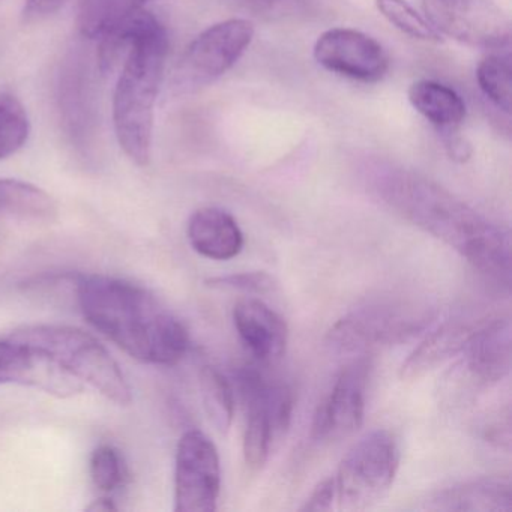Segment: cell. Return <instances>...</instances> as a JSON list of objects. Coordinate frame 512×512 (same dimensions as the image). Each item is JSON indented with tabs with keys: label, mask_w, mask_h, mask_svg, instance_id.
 Here are the masks:
<instances>
[{
	"label": "cell",
	"mask_w": 512,
	"mask_h": 512,
	"mask_svg": "<svg viewBox=\"0 0 512 512\" xmlns=\"http://www.w3.org/2000/svg\"><path fill=\"white\" fill-rule=\"evenodd\" d=\"M371 185L392 211L457 251L487 280L509 289L512 256L508 227L412 170L377 166Z\"/></svg>",
	"instance_id": "obj_1"
},
{
	"label": "cell",
	"mask_w": 512,
	"mask_h": 512,
	"mask_svg": "<svg viewBox=\"0 0 512 512\" xmlns=\"http://www.w3.org/2000/svg\"><path fill=\"white\" fill-rule=\"evenodd\" d=\"M77 299L86 320L137 361L176 365L190 349L184 323L137 284L107 275H82Z\"/></svg>",
	"instance_id": "obj_2"
},
{
	"label": "cell",
	"mask_w": 512,
	"mask_h": 512,
	"mask_svg": "<svg viewBox=\"0 0 512 512\" xmlns=\"http://www.w3.org/2000/svg\"><path fill=\"white\" fill-rule=\"evenodd\" d=\"M169 53V37L160 20L128 52L113 97L116 139L137 166L151 161L155 104Z\"/></svg>",
	"instance_id": "obj_3"
},
{
	"label": "cell",
	"mask_w": 512,
	"mask_h": 512,
	"mask_svg": "<svg viewBox=\"0 0 512 512\" xmlns=\"http://www.w3.org/2000/svg\"><path fill=\"white\" fill-rule=\"evenodd\" d=\"M7 338L46 353L83 385H91L119 406H127L133 400L118 362L97 338L82 329L31 325L16 329Z\"/></svg>",
	"instance_id": "obj_4"
},
{
	"label": "cell",
	"mask_w": 512,
	"mask_h": 512,
	"mask_svg": "<svg viewBox=\"0 0 512 512\" xmlns=\"http://www.w3.org/2000/svg\"><path fill=\"white\" fill-rule=\"evenodd\" d=\"M434 313L410 299H380L368 302L341 317L326 335L329 347L344 353H364L395 346L424 331Z\"/></svg>",
	"instance_id": "obj_5"
},
{
	"label": "cell",
	"mask_w": 512,
	"mask_h": 512,
	"mask_svg": "<svg viewBox=\"0 0 512 512\" xmlns=\"http://www.w3.org/2000/svg\"><path fill=\"white\" fill-rule=\"evenodd\" d=\"M400 466V446L388 430L370 431L352 446L334 476L338 509L364 511L391 490Z\"/></svg>",
	"instance_id": "obj_6"
},
{
	"label": "cell",
	"mask_w": 512,
	"mask_h": 512,
	"mask_svg": "<svg viewBox=\"0 0 512 512\" xmlns=\"http://www.w3.org/2000/svg\"><path fill=\"white\" fill-rule=\"evenodd\" d=\"M236 388L247 409L244 431V460L253 472L268 461L274 443L289 430L293 413V394L289 386L263 376L256 367L236 371Z\"/></svg>",
	"instance_id": "obj_7"
},
{
	"label": "cell",
	"mask_w": 512,
	"mask_h": 512,
	"mask_svg": "<svg viewBox=\"0 0 512 512\" xmlns=\"http://www.w3.org/2000/svg\"><path fill=\"white\" fill-rule=\"evenodd\" d=\"M253 38V23L245 19L226 20L203 31L187 47L176 67V91H197L220 79L244 56Z\"/></svg>",
	"instance_id": "obj_8"
},
{
	"label": "cell",
	"mask_w": 512,
	"mask_h": 512,
	"mask_svg": "<svg viewBox=\"0 0 512 512\" xmlns=\"http://www.w3.org/2000/svg\"><path fill=\"white\" fill-rule=\"evenodd\" d=\"M422 5L440 35L491 52L511 46L508 19L490 0H424Z\"/></svg>",
	"instance_id": "obj_9"
},
{
	"label": "cell",
	"mask_w": 512,
	"mask_h": 512,
	"mask_svg": "<svg viewBox=\"0 0 512 512\" xmlns=\"http://www.w3.org/2000/svg\"><path fill=\"white\" fill-rule=\"evenodd\" d=\"M220 493L221 464L217 446L202 431H187L176 449L175 511H215Z\"/></svg>",
	"instance_id": "obj_10"
},
{
	"label": "cell",
	"mask_w": 512,
	"mask_h": 512,
	"mask_svg": "<svg viewBox=\"0 0 512 512\" xmlns=\"http://www.w3.org/2000/svg\"><path fill=\"white\" fill-rule=\"evenodd\" d=\"M314 59L329 73L353 82H380L389 70L388 53L382 44L356 29L323 32L314 44Z\"/></svg>",
	"instance_id": "obj_11"
},
{
	"label": "cell",
	"mask_w": 512,
	"mask_h": 512,
	"mask_svg": "<svg viewBox=\"0 0 512 512\" xmlns=\"http://www.w3.org/2000/svg\"><path fill=\"white\" fill-rule=\"evenodd\" d=\"M58 106L62 127L71 145L89 152L98 134L97 95L89 59L80 52L71 53L58 82Z\"/></svg>",
	"instance_id": "obj_12"
},
{
	"label": "cell",
	"mask_w": 512,
	"mask_h": 512,
	"mask_svg": "<svg viewBox=\"0 0 512 512\" xmlns=\"http://www.w3.org/2000/svg\"><path fill=\"white\" fill-rule=\"evenodd\" d=\"M370 359L361 358L343 368L316 416L311 436L317 442H337L352 436L364 424Z\"/></svg>",
	"instance_id": "obj_13"
},
{
	"label": "cell",
	"mask_w": 512,
	"mask_h": 512,
	"mask_svg": "<svg viewBox=\"0 0 512 512\" xmlns=\"http://www.w3.org/2000/svg\"><path fill=\"white\" fill-rule=\"evenodd\" d=\"M512 329L509 317L484 320L470 335L452 373L470 388H488L511 371Z\"/></svg>",
	"instance_id": "obj_14"
},
{
	"label": "cell",
	"mask_w": 512,
	"mask_h": 512,
	"mask_svg": "<svg viewBox=\"0 0 512 512\" xmlns=\"http://www.w3.org/2000/svg\"><path fill=\"white\" fill-rule=\"evenodd\" d=\"M32 386L56 397H73L85 389L80 380L40 350L5 338L0 341V385Z\"/></svg>",
	"instance_id": "obj_15"
},
{
	"label": "cell",
	"mask_w": 512,
	"mask_h": 512,
	"mask_svg": "<svg viewBox=\"0 0 512 512\" xmlns=\"http://www.w3.org/2000/svg\"><path fill=\"white\" fill-rule=\"evenodd\" d=\"M233 323L248 352L259 361L274 362L286 353L287 323L260 299L239 301L233 308Z\"/></svg>",
	"instance_id": "obj_16"
},
{
	"label": "cell",
	"mask_w": 512,
	"mask_h": 512,
	"mask_svg": "<svg viewBox=\"0 0 512 512\" xmlns=\"http://www.w3.org/2000/svg\"><path fill=\"white\" fill-rule=\"evenodd\" d=\"M187 236L200 256L220 262L233 259L244 248V233L238 221L226 209L215 206L199 209L191 215Z\"/></svg>",
	"instance_id": "obj_17"
},
{
	"label": "cell",
	"mask_w": 512,
	"mask_h": 512,
	"mask_svg": "<svg viewBox=\"0 0 512 512\" xmlns=\"http://www.w3.org/2000/svg\"><path fill=\"white\" fill-rule=\"evenodd\" d=\"M425 508L434 511H511V481L505 478H481L461 482L434 493L427 500Z\"/></svg>",
	"instance_id": "obj_18"
},
{
	"label": "cell",
	"mask_w": 512,
	"mask_h": 512,
	"mask_svg": "<svg viewBox=\"0 0 512 512\" xmlns=\"http://www.w3.org/2000/svg\"><path fill=\"white\" fill-rule=\"evenodd\" d=\"M482 322L473 323L467 319L446 320L439 328L430 332L425 340L410 353L401 367V379H419L452 356H457L472 332Z\"/></svg>",
	"instance_id": "obj_19"
},
{
	"label": "cell",
	"mask_w": 512,
	"mask_h": 512,
	"mask_svg": "<svg viewBox=\"0 0 512 512\" xmlns=\"http://www.w3.org/2000/svg\"><path fill=\"white\" fill-rule=\"evenodd\" d=\"M407 95L413 109L440 133L458 130L466 119L463 98L443 83L418 80L410 86Z\"/></svg>",
	"instance_id": "obj_20"
},
{
	"label": "cell",
	"mask_w": 512,
	"mask_h": 512,
	"mask_svg": "<svg viewBox=\"0 0 512 512\" xmlns=\"http://www.w3.org/2000/svg\"><path fill=\"white\" fill-rule=\"evenodd\" d=\"M0 215L52 223L58 217V205L37 185L19 179H0Z\"/></svg>",
	"instance_id": "obj_21"
},
{
	"label": "cell",
	"mask_w": 512,
	"mask_h": 512,
	"mask_svg": "<svg viewBox=\"0 0 512 512\" xmlns=\"http://www.w3.org/2000/svg\"><path fill=\"white\" fill-rule=\"evenodd\" d=\"M146 2L149 0H82L77 20L80 34L88 40H100L128 17L143 10Z\"/></svg>",
	"instance_id": "obj_22"
},
{
	"label": "cell",
	"mask_w": 512,
	"mask_h": 512,
	"mask_svg": "<svg viewBox=\"0 0 512 512\" xmlns=\"http://www.w3.org/2000/svg\"><path fill=\"white\" fill-rule=\"evenodd\" d=\"M476 80L485 98L509 115L512 107V64L509 52L496 50L482 59L476 68Z\"/></svg>",
	"instance_id": "obj_23"
},
{
	"label": "cell",
	"mask_w": 512,
	"mask_h": 512,
	"mask_svg": "<svg viewBox=\"0 0 512 512\" xmlns=\"http://www.w3.org/2000/svg\"><path fill=\"white\" fill-rule=\"evenodd\" d=\"M200 391L212 424L220 431L229 430L236 406L232 383L217 368L203 367L200 371Z\"/></svg>",
	"instance_id": "obj_24"
},
{
	"label": "cell",
	"mask_w": 512,
	"mask_h": 512,
	"mask_svg": "<svg viewBox=\"0 0 512 512\" xmlns=\"http://www.w3.org/2000/svg\"><path fill=\"white\" fill-rule=\"evenodd\" d=\"M29 134L31 122L25 106L13 95H0V160L19 152Z\"/></svg>",
	"instance_id": "obj_25"
},
{
	"label": "cell",
	"mask_w": 512,
	"mask_h": 512,
	"mask_svg": "<svg viewBox=\"0 0 512 512\" xmlns=\"http://www.w3.org/2000/svg\"><path fill=\"white\" fill-rule=\"evenodd\" d=\"M379 13L403 34L427 43H440L442 35L407 0H376Z\"/></svg>",
	"instance_id": "obj_26"
},
{
	"label": "cell",
	"mask_w": 512,
	"mask_h": 512,
	"mask_svg": "<svg viewBox=\"0 0 512 512\" xmlns=\"http://www.w3.org/2000/svg\"><path fill=\"white\" fill-rule=\"evenodd\" d=\"M89 470L95 487L104 493L115 491L124 481V461L118 449L110 445L98 446L92 452Z\"/></svg>",
	"instance_id": "obj_27"
},
{
	"label": "cell",
	"mask_w": 512,
	"mask_h": 512,
	"mask_svg": "<svg viewBox=\"0 0 512 512\" xmlns=\"http://www.w3.org/2000/svg\"><path fill=\"white\" fill-rule=\"evenodd\" d=\"M263 19H283L302 13L310 0H220Z\"/></svg>",
	"instance_id": "obj_28"
},
{
	"label": "cell",
	"mask_w": 512,
	"mask_h": 512,
	"mask_svg": "<svg viewBox=\"0 0 512 512\" xmlns=\"http://www.w3.org/2000/svg\"><path fill=\"white\" fill-rule=\"evenodd\" d=\"M212 287L220 289L242 290V292L268 293L274 290L275 281L265 272H241L209 280Z\"/></svg>",
	"instance_id": "obj_29"
},
{
	"label": "cell",
	"mask_w": 512,
	"mask_h": 512,
	"mask_svg": "<svg viewBox=\"0 0 512 512\" xmlns=\"http://www.w3.org/2000/svg\"><path fill=\"white\" fill-rule=\"evenodd\" d=\"M337 499L335 493L334 476L331 478L323 479L322 482L317 484L313 493L310 494L304 505L301 506V511L322 512L332 509V503Z\"/></svg>",
	"instance_id": "obj_30"
},
{
	"label": "cell",
	"mask_w": 512,
	"mask_h": 512,
	"mask_svg": "<svg viewBox=\"0 0 512 512\" xmlns=\"http://www.w3.org/2000/svg\"><path fill=\"white\" fill-rule=\"evenodd\" d=\"M68 0H26L23 19L26 23L43 22L55 16L67 5Z\"/></svg>",
	"instance_id": "obj_31"
},
{
	"label": "cell",
	"mask_w": 512,
	"mask_h": 512,
	"mask_svg": "<svg viewBox=\"0 0 512 512\" xmlns=\"http://www.w3.org/2000/svg\"><path fill=\"white\" fill-rule=\"evenodd\" d=\"M443 134V143H445L446 154L455 163H467L472 157V146L466 139L455 131H448Z\"/></svg>",
	"instance_id": "obj_32"
},
{
	"label": "cell",
	"mask_w": 512,
	"mask_h": 512,
	"mask_svg": "<svg viewBox=\"0 0 512 512\" xmlns=\"http://www.w3.org/2000/svg\"><path fill=\"white\" fill-rule=\"evenodd\" d=\"M89 512H112L118 511V506L115 505L112 499L109 497H100V499L94 500L91 505L86 508Z\"/></svg>",
	"instance_id": "obj_33"
}]
</instances>
